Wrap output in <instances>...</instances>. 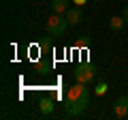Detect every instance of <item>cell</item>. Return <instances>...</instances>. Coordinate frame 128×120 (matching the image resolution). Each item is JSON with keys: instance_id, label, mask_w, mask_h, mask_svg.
<instances>
[{"instance_id": "obj_1", "label": "cell", "mask_w": 128, "mask_h": 120, "mask_svg": "<svg viewBox=\"0 0 128 120\" xmlns=\"http://www.w3.org/2000/svg\"><path fill=\"white\" fill-rule=\"evenodd\" d=\"M88 105H90V90L86 88V84L77 82L75 86H70L66 90V94H64V109H66V114L70 118L81 116Z\"/></svg>"}, {"instance_id": "obj_2", "label": "cell", "mask_w": 128, "mask_h": 120, "mask_svg": "<svg viewBox=\"0 0 128 120\" xmlns=\"http://www.w3.org/2000/svg\"><path fill=\"white\" fill-rule=\"evenodd\" d=\"M68 26H70L68 19L62 13H54L51 17H47V34L49 37H62Z\"/></svg>"}, {"instance_id": "obj_3", "label": "cell", "mask_w": 128, "mask_h": 120, "mask_svg": "<svg viewBox=\"0 0 128 120\" xmlns=\"http://www.w3.org/2000/svg\"><path fill=\"white\" fill-rule=\"evenodd\" d=\"M75 79H77L79 84H92L96 79V69L92 65H79L77 69H75Z\"/></svg>"}, {"instance_id": "obj_4", "label": "cell", "mask_w": 128, "mask_h": 120, "mask_svg": "<svg viewBox=\"0 0 128 120\" xmlns=\"http://www.w3.org/2000/svg\"><path fill=\"white\" fill-rule=\"evenodd\" d=\"M113 116L115 118H128V94H122L120 99H115L113 103Z\"/></svg>"}, {"instance_id": "obj_5", "label": "cell", "mask_w": 128, "mask_h": 120, "mask_svg": "<svg viewBox=\"0 0 128 120\" xmlns=\"http://www.w3.org/2000/svg\"><path fill=\"white\" fill-rule=\"evenodd\" d=\"M64 15H66V19H68V24H70V26H77V24H81V19H83V11H81V7L68 9Z\"/></svg>"}, {"instance_id": "obj_6", "label": "cell", "mask_w": 128, "mask_h": 120, "mask_svg": "<svg viewBox=\"0 0 128 120\" xmlns=\"http://www.w3.org/2000/svg\"><path fill=\"white\" fill-rule=\"evenodd\" d=\"M126 24H128V22L122 17V15H115V17H111V19H109V28L113 30V32H122Z\"/></svg>"}, {"instance_id": "obj_7", "label": "cell", "mask_w": 128, "mask_h": 120, "mask_svg": "<svg viewBox=\"0 0 128 120\" xmlns=\"http://www.w3.org/2000/svg\"><path fill=\"white\" fill-rule=\"evenodd\" d=\"M51 5V11H54V13H66V11H68V0H51L49 2Z\"/></svg>"}, {"instance_id": "obj_8", "label": "cell", "mask_w": 128, "mask_h": 120, "mask_svg": "<svg viewBox=\"0 0 128 120\" xmlns=\"http://www.w3.org/2000/svg\"><path fill=\"white\" fill-rule=\"evenodd\" d=\"M38 109H41V114H51L54 111V99H43L41 103H38Z\"/></svg>"}, {"instance_id": "obj_9", "label": "cell", "mask_w": 128, "mask_h": 120, "mask_svg": "<svg viewBox=\"0 0 128 120\" xmlns=\"http://www.w3.org/2000/svg\"><path fill=\"white\" fill-rule=\"evenodd\" d=\"M107 90H109V86H107V82H98L94 88V92L96 94H107Z\"/></svg>"}, {"instance_id": "obj_10", "label": "cell", "mask_w": 128, "mask_h": 120, "mask_svg": "<svg viewBox=\"0 0 128 120\" xmlns=\"http://www.w3.org/2000/svg\"><path fill=\"white\" fill-rule=\"evenodd\" d=\"M73 2H75V7H83V5L88 2V0H73Z\"/></svg>"}, {"instance_id": "obj_11", "label": "cell", "mask_w": 128, "mask_h": 120, "mask_svg": "<svg viewBox=\"0 0 128 120\" xmlns=\"http://www.w3.org/2000/svg\"><path fill=\"white\" fill-rule=\"evenodd\" d=\"M122 17H124V19H126V22H128V7H126V9H124V11H122Z\"/></svg>"}, {"instance_id": "obj_12", "label": "cell", "mask_w": 128, "mask_h": 120, "mask_svg": "<svg viewBox=\"0 0 128 120\" xmlns=\"http://www.w3.org/2000/svg\"><path fill=\"white\" fill-rule=\"evenodd\" d=\"M94 2H102V0H94Z\"/></svg>"}]
</instances>
